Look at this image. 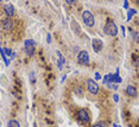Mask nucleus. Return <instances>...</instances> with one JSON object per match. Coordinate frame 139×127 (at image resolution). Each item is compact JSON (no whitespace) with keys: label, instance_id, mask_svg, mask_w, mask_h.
<instances>
[{"label":"nucleus","instance_id":"dca6fc26","mask_svg":"<svg viewBox=\"0 0 139 127\" xmlns=\"http://www.w3.org/2000/svg\"><path fill=\"white\" fill-rule=\"evenodd\" d=\"M7 127H20V124H19V121H17V120H10Z\"/></svg>","mask_w":139,"mask_h":127},{"label":"nucleus","instance_id":"4be33fe9","mask_svg":"<svg viewBox=\"0 0 139 127\" xmlns=\"http://www.w3.org/2000/svg\"><path fill=\"white\" fill-rule=\"evenodd\" d=\"M124 8H129V1L125 0V3H124Z\"/></svg>","mask_w":139,"mask_h":127},{"label":"nucleus","instance_id":"412c9836","mask_svg":"<svg viewBox=\"0 0 139 127\" xmlns=\"http://www.w3.org/2000/svg\"><path fill=\"white\" fill-rule=\"evenodd\" d=\"M113 99H114V101H115V102H118L119 101V95H118V94H114Z\"/></svg>","mask_w":139,"mask_h":127},{"label":"nucleus","instance_id":"9b49d317","mask_svg":"<svg viewBox=\"0 0 139 127\" xmlns=\"http://www.w3.org/2000/svg\"><path fill=\"white\" fill-rule=\"evenodd\" d=\"M126 94L129 96L136 97V96L138 95V91H137V88L134 86H132V84H129V86L126 87Z\"/></svg>","mask_w":139,"mask_h":127},{"label":"nucleus","instance_id":"2eb2a0df","mask_svg":"<svg viewBox=\"0 0 139 127\" xmlns=\"http://www.w3.org/2000/svg\"><path fill=\"white\" fill-rule=\"evenodd\" d=\"M137 13V11L134 10V8H130L129 11H127V21H131V18L134 16Z\"/></svg>","mask_w":139,"mask_h":127},{"label":"nucleus","instance_id":"423d86ee","mask_svg":"<svg viewBox=\"0 0 139 127\" xmlns=\"http://www.w3.org/2000/svg\"><path fill=\"white\" fill-rule=\"evenodd\" d=\"M24 48H25V52L27 56H34L35 54V48H36V43L34 39H26L24 42Z\"/></svg>","mask_w":139,"mask_h":127},{"label":"nucleus","instance_id":"f3484780","mask_svg":"<svg viewBox=\"0 0 139 127\" xmlns=\"http://www.w3.org/2000/svg\"><path fill=\"white\" fill-rule=\"evenodd\" d=\"M3 50H4V54L6 55V57H10L11 58V56H12V54H13L12 50L8 49V48H3Z\"/></svg>","mask_w":139,"mask_h":127},{"label":"nucleus","instance_id":"f257e3e1","mask_svg":"<svg viewBox=\"0 0 139 127\" xmlns=\"http://www.w3.org/2000/svg\"><path fill=\"white\" fill-rule=\"evenodd\" d=\"M103 32L109 37H115L118 34V27H116L115 23L113 20H111V19H108L106 21L105 26H103Z\"/></svg>","mask_w":139,"mask_h":127},{"label":"nucleus","instance_id":"6e6552de","mask_svg":"<svg viewBox=\"0 0 139 127\" xmlns=\"http://www.w3.org/2000/svg\"><path fill=\"white\" fill-rule=\"evenodd\" d=\"M13 27H14V21H13L12 18H4L1 20V29L4 31H12Z\"/></svg>","mask_w":139,"mask_h":127},{"label":"nucleus","instance_id":"a878e982","mask_svg":"<svg viewBox=\"0 0 139 127\" xmlns=\"http://www.w3.org/2000/svg\"><path fill=\"white\" fill-rule=\"evenodd\" d=\"M65 78H67V75H64L63 77H62V81H61V82H64V80H65Z\"/></svg>","mask_w":139,"mask_h":127},{"label":"nucleus","instance_id":"f03ea898","mask_svg":"<svg viewBox=\"0 0 139 127\" xmlns=\"http://www.w3.org/2000/svg\"><path fill=\"white\" fill-rule=\"evenodd\" d=\"M123 82V78L119 75V69H116L115 74H107V75L103 77L102 83L103 84H108V83H115V84H119V83Z\"/></svg>","mask_w":139,"mask_h":127},{"label":"nucleus","instance_id":"b1692460","mask_svg":"<svg viewBox=\"0 0 139 127\" xmlns=\"http://www.w3.org/2000/svg\"><path fill=\"white\" fill-rule=\"evenodd\" d=\"M101 78V75L99 73H95V80H100Z\"/></svg>","mask_w":139,"mask_h":127},{"label":"nucleus","instance_id":"4468645a","mask_svg":"<svg viewBox=\"0 0 139 127\" xmlns=\"http://www.w3.org/2000/svg\"><path fill=\"white\" fill-rule=\"evenodd\" d=\"M0 55H1V57H3V60H4V62H5V64L8 67V65H10V60H8V57H6V55L4 54L3 48H0Z\"/></svg>","mask_w":139,"mask_h":127},{"label":"nucleus","instance_id":"ddd939ff","mask_svg":"<svg viewBox=\"0 0 139 127\" xmlns=\"http://www.w3.org/2000/svg\"><path fill=\"white\" fill-rule=\"evenodd\" d=\"M74 93L76 94L77 96H83V94H85V89H83V87H81V86H77L76 88H75Z\"/></svg>","mask_w":139,"mask_h":127},{"label":"nucleus","instance_id":"aec40b11","mask_svg":"<svg viewBox=\"0 0 139 127\" xmlns=\"http://www.w3.org/2000/svg\"><path fill=\"white\" fill-rule=\"evenodd\" d=\"M46 41H48V43H49V44L51 43L52 39H51V34H50V33H48V36H46Z\"/></svg>","mask_w":139,"mask_h":127},{"label":"nucleus","instance_id":"bb28decb","mask_svg":"<svg viewBox=\"0 0 139 127\" xmlns=\"http://www.w3.org/2000/svg\"><path fill=\"white\" fill-rule=\"evenodd\" d=\"M113 126H114V127H120V126H119V125H116V124H114Z\"/></svg>","mask_w":139,"mask_h":127},{"label":"nucleus","instance_id":"cd10ccee","mask_svg":"<svg viewBox=\"0 0 139 127\" xmlns=\"http://www.w3.org/2000/svg\"><path fill=\"white\" fill-rule=\"evenodd\" d=\"M0 127H1V125H0Z\"/></svg>","mask_w":139,"mask_h":127},{"label":"nucleus","instance_id":"1a4fd4ad","mask_svg":"<svg viewBox=\"0 0 139 127\" xmlns=\"http://www.w3.org/2000/svg\"><path fill=\"white\" fill-rule=\"evenodd\" d=\"M92 47H93V49H94L95 52H100L101 49L103 48V43H102V41L99 38H93L92 39Z\"/></svg>","mask_w":139,"mask_h":127},{"label":"nucleus","instance_id":"7ed1b4c3","mask_svg":"<svg viewBox=\"0 0 139 127\" xmlns=\"http://www.w3.org/2000/svg\"><path fill=\"white\" fill-rule=\"evenodd\" d=\"M86 88H87V90L89 91L92 95H98L99 90H100V87H99V84L96 83V81L92 80V78H88V80L86 81Z\"/></svg>","mask_w":139,"mask_h":127},{"label":"nucleus","instance_id":"f8f14e48","mask_svg":"<svg viewBox=\"0 0 139 127\" xmlns=\"http://www.w3.org/2000/svg\"><path fill=\"white\" fill-rule=\"evenodd\" d=\"M56 55L57 56H58V63H57V64H58V69H63V64H65V58L63 57V55L61 54V52L58 51V50H56Z\"/></svg>","mask_w":139,"mask_h":127},{"label":"nucleus","instance_id":"5701e85b","mask_svg":"<svg viewBox=\"0 0 139 127\" xmlns=\"http://www.w3.org/2000/svg\"><path fill=\"white\" fill-rule=\"evenodd\" d=\"M67 4H68V5H74L75 1H74V0H67Z\"/></svg>","mask_w":139,"mask_h":127},{"label":"nucleus","instance_id":"9d476101","mask_svg":"<svg viewBox=\"0 0 139 127\" xmlns=\"http://www.w3.org/2000/svg\"><path fill=\"white\" fill-rule=\"evenodd\" d=\"M4 12H5L7 18H12V17L15 14V8L12 4H7V5L4 6Z\"/></svg>","mask_w":139,"mask_h":127},{"label":"nucleus","instance_id":"a211bd4d","mask_svg":"<svg viewBox=\"0 0 139 127\" xmlns=\"http://www.w3.org/2000/svg\"><path fill=\"white\" fill-rule=\"evenodd\" d=\"M35 76H36V73H35V71H31V73H30V81H31V83L36 82V77H35Z\"/></svg>","mask_w":139,"mask_h":127},{"label":"nucleus","instance_id":"20e7f679","mask_svg":"<svg viewBox=\"0 0 139 127\" xmlns=\"http://www.w3.org/2000/svg\"><path fill=\"white\" fill-rule=\"evenodd\" d=\"M76 117H77V120L83 125H88L90 122V117H89V113H88L87 109L85 108H81L77 111L76 113Z\"/></svg>","mask_w":139,"mask_h":127},{"label":"nucleus","instance_id":"6ab92c4d","mask_svg":"<svg viewBox=\"0 0 139 127\" xmlns=\"http://www.w3.org/2000/svg\"><path fill=\"white\" fill-rule=\"evenodd\" d=\"M130 32L132 33V36H133V39L136 42H138V31H132L131 29H130Z\"/></svg>","mask_w":139,"mask_h":127},{"label":"nucleus","instance_id":"0eeeda50","mask_svg":"<svg viewBox=\"0 0 139 127\" xmlns=\"http://www.w3.org/2000/svg\"><path fill=\"white\" fill-rule=\"evenodd\" d=\"M77 62L80 63L81 65H89V55L86 50H81L79 54H77Z\"/></svg>","mask_w":139,"mask_h":127},{"label":"nucleus","instance_id":"39448f33","mask_svg":"<svg viewBox=\"0 0 139 127\" xmlns=\"http://www.w3.org/2000/svg\"><path fill=\"white\" fill-rule=\"evenodd\" d=\"M82 20L88 27H93V26L95 25V18L93 16V13L88 10L82 12Z\"/></svg>","mask_w":139,"mask_h":127},{"label":"nucleus","instance_id":"393cba45","mask_svg":"<svg viewBox=\"0 0 139 127\" xmlns=\"http://www.w3.org/2000/svg\"><path fill=\"white\" fill-rule=\"evenodd\" d=\"M93 127H105V126H102V125H101V124H95V125H94V126H93Z\"/></svg>","mask_w":139,"mask_h":127}]
</instances>
